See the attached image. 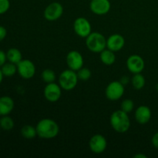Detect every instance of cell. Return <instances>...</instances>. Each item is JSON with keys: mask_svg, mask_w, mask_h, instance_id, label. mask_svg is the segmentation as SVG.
Segmentation results:
<instances>
[{"mask_svg": "<svg viewBox=\"0 0 158 158\" xmlns=\"http://www.w3.org/2000/svg\"><path fill=\"white\" fill-rule=\"evenodd\" d=\"M86 46L91 52L100 53L106 48V39L100 32H92L86 38Z\"/></svg>", "mask_w": 158, "mask_h": 158, "instance_id": "obj_3", "label": "cell"}, {"mask_svg": "<svg viewBox=\"0 0 158 158\" xmlns=\"http://www.w3.org/2000/svg\"><path fill=\"white\" fill-rule=\"evenodd\" d=\"M6 60H7L6 52H5L4 51L0 49V67H2V66L6 63Z\"/></svg>", "mask_w": 158, "mask_h": 158, "instance_id": "obj_27", "label": "cell"}, {"mask_svg": "<svg viewBox=\"0 0 158 158\" xmlns=\"http://www.w3.org/2000/svg\"><path fill=\"white\" fill-rule=\"evenodd\" d=\"M157 32H158V29H157Z\"/></svg>", "mask_w": 158, "mask_h": 158, "instance_id": "obj_34", "label": "cell"}, {"mask_svg": "<svg viewBox=\"0 0 158 158\" xmlns=\"http://www.w3.org/2000/svg\"><path fill=\"white\" fill-rule=\"evenodd\" d=\"M62 89H63L60 86V84H57L55 82L47 83L43 91L45 98L50 103H56L61 97Z\"/></svg>", "mask_w": 158, "mask_h": 158, "instance_id": "obj_8", "label": "cell"}, {"mask_svg": "<svg viewBox=\"0 0 158 158\" xmlns=\"http://www.w3.org/2000/svg\"><path fill=\"white\" fill-rule=\"evenodd\" d=\"M66 63L69 69L74 71H78L84 64V60L82 54L77 50L69 52L66 56Z\"/></svg>", "mask_w": 158, "mask_h": 158, "instance_id": "obj_11", "label": "cell"}, {"mask_svg": "<svg viewBox=\"0 0 158 158\" xmlns=\"http://www.w3.org/2000/svg\"><path fill=\"white\" fill-rule=\"evenodd\" d=\"M134 109V103L131 99H125L120 104V110L126 113H131Z\"/></svg>", "mask_w": 158, "mask_h": 158, "instance_id": "obj_25", "label": "cell"}, {"mask_svg": "<svg viewBox=\"0 0 158 158\" xmlns=\"http://www.w3.org/2000/svg\"><path fill=\"white\" fill-rule=\"evenodd\" d=\"M14 125V120L9 116H2L0 118V127L4 131H11L13 129Z\"/></svg>", "mask_w": 158, "mask_h": 158, "instance_id": "obj_22", "label": "cell"}, {"mask_svg": "<svg viewBox=\"0 0 158 158\" xmlns=\"http://www.w3.org/2000/svg\"><path fill=\"white\" fill-rule=\"evenodd\" d=\"M13 100L9 96H3L0 97V117L9 115L14 109Z\"/></svg>", "mask_w": 158, "mask_h": 158, "instance_id": "obj_16", "label": "cell"}, {"mask_svg": "<svg viewBox=\"0 0 158 158\" xmlns=\"http://www.w3.org/2000/svg\"><path fill=\"white\" fill-rule=\"evenodd\" d=\"M151 110L150 107L145 105L138 106L135 110V120L140 124H146L151 120Z\"/></svg>", "mask_w": 158, "mask_h": 158, "instance_id": "obj_15", "label": "cell"}, {"mask_svg": "<svg viewBox=\"0 0 158 158\" xmlns=\"http://www.w3.org/2000/svg\"><path fill=\"white\" fill-rule=\"evenodd\" d=\"M110 121L113 129L120 134L126 133L131 127V120L128 114L122 110L114 111L111 114Z\"/></svg>", "mask_w": 158, "mask_h": 158, "instance_id": "obj_2", "label": "cell"}, {"mask_svg": "<svg viewBox=\"0 0 158 158\" xmlns=\"http://www.w3.org/2000/svg\"><path fill=\"white\" fill-rule=\"evenodd\" d=\"M77 76H78V78L80 80L82 81H86V80H89L91 77V71L90 69H88L86 67H82L81 69H79L78 71H77Z\"/></svg>", "mask_w": 158, "mask_h": 158, "instance_id": "obj_24", "label": "cell"}, {"mask_svg": "<svg viewBox=\"0 0 158 158\" xmlns=\"http://www.w3.org/2000/svg\"><path fill=\"white\" fill-rule=\"evenodd\" d=\"M120 83H122V84H123L125 86V85H127L128 83H129L130 79H129V77H126V76H124V77H121V80H120Z\"/></svg>", "mask_w": 158, "mask_h": 158, "instance_id": "obj_30", "label": "cell"}, {"mask_svg": "<svg viewBox=\"0 0 158 158\" xmlns=\"http://www.w3.org/2000/svg\"><path fill=\"white\" fill-rule=\"evenodd\" d=\"M89 9L96 15H106L111 9L110 2L109 0H91Z\"/></svg>", "mask_w": 158, "mask_h": 158, "instance_id": "obj_13", "label": "cell"}, {"mask_svg": "<svg viewBox=\"0 0 158 158\" xmlns=\"http://www.w3.org/2000/svg\"><path fill=\"white\" fill-rule=\"evenodd\" d=\"M78 80L77 71L68 69L60 73L59 77V84L64 90L70 91L77 86Z\"/></svg>", "mask_w": 158, "mask_h": 158, "instance_id": "obj_4", "label": "cell"}, {"mask_svg": "<svg viewBox=\"0 0 158 158\" xmlns=\"http://www.w3.org/2000/svg\"><path fill=\"white\" fill-rule=\"evenodd\" d=\"M156 89L158 91V83H157V85H156Z\"/></svg>", "mask_w": 158, "mask_h": 158, "instance_id": "obj_33", "label": "cell"}, {"mask_svg": "<svg viewBox=\"0 0 158 158\" xmlns=\"http://www.w3.org/2000/svg\"><path fill=\"white\" fill-rule=\"evenodd\" d=\"M105 94L108 100L116 101L121 98L124 94V85L120 81H113L107 85Z\"/></svg>", "mask_w": 158, "mask_h": 158, "instance_id": "obj_5", "label": "cell"}, {"mask_svg": "<svg viewBox=\"0 0 158 158\" xmlns=\"http://www.w3.org/2000/svg\"><path fill=\"white\" fill-rule=\"evenodd\" d=\"M6 56H7V60H9V62L16 65L23 60L22 52L16 48L9 49L6 52Z\"/></svg>", "mask_w": 158, "mask_h": 158, "instance_id": "obj_18", "label": "cell"}, {"mask_svg": "<svg viewBox=\"0 0 158 158\" xmlns=\"http://www.w3.org/2000/svg\"><path fill=\"white\" fill-rule=\"evenodd\" d=\"M125 45V40L120 34H113L106 40V48L115 52L121 50Z\"/></svg>", "mask_w": 158, "mask_h": 158, "instance_id": "obj_14", "label": "cell"}, {"mask_svg": "<svg viewBox=\"0 0 158 158\" xmlns=\"http://www.w3.org/2000/svg\"><path fill=\"white\" fill-rule=\"evenodd\" d=\"M3 77H4V75H3L2 72V69H0V84H1V83H2V82Z\"/></svg>", "mask_w": 158, "mask_h": 158, "instance_id": "obj_32", "label": "cell"}, {"mask_svg": "<svg viewBox=\"0 0 158 158\" xmlns=\"http://www.w3.org/2000/svg\"><path fill=\"white\" fill-rule=\"evenodd\" d=\"M63 7L61 3L53 2L48 5L44 10V17L48 21H56L63 15Z\"/></svg>", "mask_w": 158, "mask_h": 158, "instance_id": "obj_9", "label": "cell"}, {"mask_svg": "<svg viewBox=\"0 0 158 158\" xmlns=\"http://www.w3.org/2000/svg\"><path fill=\"white\" fill-rule=\"evenodd\" d=\"M17 72L24 80H29L35 76V66L31 60H22L17 64Z\"/></svg>", "mask_w": 158, "mask_h": 158, "instance_id": "obj_7", "label": "cell"}, {"mask_svg": "<svg viewBox=\"0 0 158 158\" xmlns=\"http://www.w3.org/2000/svg\"><path fill=\"white\" fill-rule=\"evenodd\" d=\"M42 80L46 83H50L55 82L56 78V73L52 69H46L43 71L41 74Z\"/></svg>", "mask_w": 158, "mask_h": 158, "instance_id": "obj_23", "label": "cell"}, {"mask_svg": "<svg viewBox=\"0 0 158 158\" xmlns=\"http://www.w3.org/2000/svg\"><path fill=\"white\" fill-rule=\"evenodd\" d=\"M37 136L42 139L50 140L56 137L60 133V127L54 120L44 118L40 120L36 127Z\"/></svg>", "mask_w": 158, "mask_h": 158, "instance_id": "obj_1", "label": "cell"}, {"mask_svg": "<svg viewBox=\"0 0 158 158\" xmlns=\"http://www.w3.org/2000/svg\"><path fill=\"white\" fill-rule=\"evenodd\" d=\"M10 8L9 0H0V15L6 13Z\"/></svg>", "mask_w": 158, "mask_h": 158, "instance_id": "obj_26", "label": "cell"}, {"mask_svg": "<svg viewBox=\"0 0 158 158\" xmlns=\"http://www.w3.org/2000/svg\"><path fill=\"white\" fill-rule=\"evenodd\" d=\"M73 29L78 36L86 38L92 32V26L87 19L79 17L73 23Z\"/></svg>", "mask_w": 158, "mask_h": 158, "instance_id": "obj_6", "label": "cell"}, {"mask_svg": "<svg viewBox=\"0 0 158 158\" xmlns=\"http://www.w3.org/2000/svg\"><path fill=\"white\" fill-rule=\"evenodd\" d=\"M7 35V30L6 28L2 26H0V42L2 41Z\"/></svg>", "mask_w": 158, "mask_h": 158, "instance_id": "obj_28", "label": "cell"}, {"mask_svg": "<svg viewBox=\"0 0 158 158\" xmlns=\"http://www.w3.org/2000/svg\"><path fill=\"white\" fill-rule=\"evenodd\" d=\"M107 147V141L104 136L102 134H95L89 141V148L93 153L97 154L104 152Z\"/></svg>", "mask_w": 158, "mask_h": 158, "instance_id": "obj_10", "label": "cell"}, {"mask_svg": "<svg viewBox=\"0 0 158 158\" xmlns=\"http://www.w3.org/2000/svg\"><path fill=\"white\" fill-rule=\"evenodd\" d=\"M134 157H136V158H147L146 155H144V154H136V155H134Z\"/></svg>", "mask_w": 158, "mask_h": 158, "instance_id": "obj_31", "label": "cell"}, {"mask_svg": "<svg viewBox=\"0 0 158 158\" xmlns=\"http://www.w3.org/2000/svg\"><path fill=\"white\" fill-rule=\"evenodd\" d=\"M21 134L24 138L32 140L37 136L36 128L32 125H25L22 127Z\"/></svg>", "mask_w": 158, "mask_h": 158, "instance_id": "obj_20", "label": "cell"}, {"mask_svg": "<svg viewBox=\"0 0 158 158\" xmlns=\"http://www.w3.org/2000/svg\"><path fill=\"white\" fill-rule=\"evenodd\" d=\"M126 65L128 70L133 74L140 73L145 67L144 60L139 55H131L128 57Z\"/></svg>", "mask_w": 158, "mask_h": 158, "instance_id": "obj_12", "label": "cell"}, {"mask_svg": "<svg viewBox=\"0 0 158 158\" xmlns=\"http://www.w3.org/2000/svg\"><path fill=\"white\" fill-rule=\"evenodd\" d=\"M100 58L102 63L106 66H111L116 61L115 53L109 49H105L100 52Z\"/></svg>", "mask_w": 158, "mask_h": 158, "instance_id": "obj_17", "label": "cell"}, {"mask_svg": "<svg viewBox=\"0 0 158 158\" xmlns=\"http://www.w3.org/2000/svg\"><path fill=\"white\" fill-rule=\"evenodd\" d=\"M151 143H152L153 146L155 148L158 149V132L154 134V135L152 137L151 139Z\"/></svg>", "mask_w": 158, "mask_h": 158, "instance_id": "obj_29", "label": "cell"}, {"mask_svg": "<svg viewBox=\"0 0 158 158\" xmlns=\"http://www.w3.org/2000/svg\"><path fill=\"white\" fill-rule=\"evenodd\" d=\"M1 69L4 77H12L17 73V65L9 62L7 63H5L1 67Z\"/></svg>", "mask_w": 158, "mask_h": 158, "instance_id": "obj_21", "label": "cell"}, {"mask_svg": "<svg viewBox=\"0 0 158 158\" xmlns=\"http://www.w3.org/2000/svg\"><path fill=\"white\" fill-rule=\"evenodd\" d=\"M145 83H146V80H145V77L141 74V73L134 74L132 79H131V84L134 89H137V90L143 89L145 86Z\"/></svg>", "mask_w": 158, "mask_h": 158, "instance_id": "obj_19", "label": "cell"}]
</instances>
